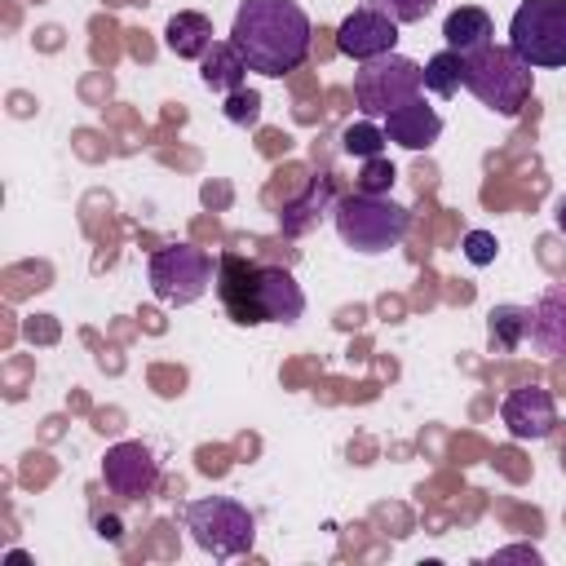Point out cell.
<instances>
[{"instance_id":"1","label":"cell","mask_w":566,"mask_h":566,"mask_svg":"<svg viewBox=\"0 0 566 566\" xmlns=\"http://www.w3.org/2000/svg\"><path fill=\"white\" fill-rule=\"evenodd\" d=\"M310 18L296 0H243L234 9L230 40L256 75H287L310 57Z\"/></svg>"},{"instance_id":"2","label":"cell","mask_w":566,"mask_h":566,"mask_svg":"<svg viewBox=\"0 0 566 566\" xmlns=\"http://www.w3.org/2000/svg\"><path fill=\"white\" fill-rule=\"evenodd\" d=\"M464 88L495 115L517 119L535 88V66H526L509 44H482L464 53Z\"/></svg>"},{"instance_id":"3","label":"cell","mask_w":566,"mask_h":566,"mask_svg":"<svg viewBox=\"0 0 566 566\" xmlns=\"http://www.w3.org/2000/svg\"><path fill=\"white\" fill-rule=\"evenodd\" d=\"M332 221H336V234L345 248L363 252V256H376V252H389L407 239V226H411V212L402 203H394L389 195H345L336 199L332 208Z\"/></svg>"},{"instance_id":"4","label":"cell","mask_w":566,"mask_h":566,"mask_svg":"<svg viewBox=\"0 0 566 566\" xmlns=\"http://www.w3.org/2000/svg\"><path fill=\"white\" fill-rule=\"evenodd\" d=\"M190 539L212 557H243L256 544V517L230 495H203L186 504Z\"/></svg>"},{"instance_id":"5","label":"cell","mask_w":566,"mask_h":566,"mask_svg":"<svg viewBox=\"0 0 566 566\" xmlns=\"http://www.w3.org/2000/svg\"><path fill=\"white\" fill-rule=\"evenodd\" d=\"M420 93H424V66H416L411 57L385 53L354 71V106L367 119H385L389 111L407 106Z\"/></svg>"},{"instance_id":"6","label":"cell","mask_w":566,"mask_h":566,"mask_svg":"<svg viewBox=\"0 0 566 566\" xmlns=\"http://www.w3.org/2000/svg\"><path fill=\"white\" fill-rule=\"evenodd\" d=\"M146 279H150L155 301H164V305H195L217 283V265L195 243H164V248L150 252Z\"/></svg>"},{"instance_id":"7","label":"cell","mask_w":566,"mask_h":566,"mask_svg":"<svg viewBox=\"0 0 566 566\" xmlns=\"http://www.w3.org/2000/svg\"><path fill=\"white\" fill-rule=\"evenodd\" d=\"M509 49L526 66H566V0H522L509 22Z\"/></svg>"},{"instance_id":"8","label":"cell","mask_w":566,"mask_h":566,"mask_svg":"<svg viewBox=\"0 0 566 566\" xmlns=\"http://www.w3.org/2000/svg\"><path fill=\"white\" fill-rule=\"evenodd\" d=\"M102 482L119 500H146L159 486V460L146 442H115L102 455Z\"/></svg>"},{"instance_id":"9","label":"cell","mask_w":566,"mask_h":566,"mask_svg":"<svg viewBox=\"0 0 566 566\" xmlns=\"http://www.w3.org/2000/svg\"><path fill=\"white\" fill-rule=\"evenodd\" d=\"M256 283H261V265L256 261H248L239 252L217 256V296H221L230 323H239V327L265 323L261 318V301H256Z\"/></svg>"},{"instance_id":"10","label":"cell","mask_w":566,"mask_h":566,"mask_svg":"<svg viewBox=\"0 0 566 566\" xmlns=\"http://www.w3.org/2000/svg\"><path fill=\"white\" fill-rule=\"evenodd\" d=\"M394 44H398V22H394L385 9H376V4L354 9V13L336 27V49H340L345 57H354V62L385 57V53H394Z\"/></svg>"},{"instance_id":"11","label":"cell","mask_w":566,"mask_h":566,"mask_svg":"<svg viewBox=\"0 0 566 566\" xmlns=\"http://www.w3.org/2000/svg\"><path fill=\"white\" fill-rule=\"evenodd\" d=\"M500 420H504V429H509L517 442H539V438H548L553 424H557V402H553V394H548L544 385H517V389L504 394Z\"/></svg>"},{"instance_id":"12","label":"cell","mask_w":566,"mask_h":566,"mask_svg":"<svg viewBox=\"0 0 566 566\" xmlns=\"http://www.w3.org/2000/svg\"><path fill=\"white\" fill-rule=\"evenodd\" d=\"M385 137L398 142L402 150H429L442 137V115L424 97H411L407 106L385 115Z\"/></svg>"},{"instance_id":"13","label":"cell","mask_w":566,"mask_h":566,"mask_svg":"<svg viewBox=\"0 0 566 566\" xmlns=\"http://www.w3.org/2000/svg\"><path fill=\"white\" fill-rule=\"evenodd\" d=\"M256 301H261V318L265 323H296L305 314V292L292 279V270H283V265H261Z\"/></svg>"},{"instance_id":"14","label":"cell","mask_w":566,"mask_h":566,"mask_svg":"<svg viewBox=\"0 0 566 566\" xmlns=\"http://www.w3.org/2000/svg\"><path fill=\"white\" fill-rule=\"evenodd\" d=\"M336 208V195H332V177H314L296 199H287L283 208H279V230L283 234H310L327 212Z\"/></svg>"},{"instance_id":"15","label":"cell","mask_w":566,"mask_h":566,"mask_svg":"<svg viewBox=\"0 0 566 566\" xmlns=\"http://www.w3.org/2000/svg\"><path fill=\"white\" fill-rule=\"evenodd\" d=\"M531 345L548 358H566V287H548L531 305Z\"/></svg>"},{"instance_id":"16","label":"cell","mask_w":566,"mask_h":566,"mask_svg":"<svg viewBox=\"0 0 566 566\" xmlns=\"http://www.w3.org/2000/svg\"><path fill=\"white\" fill-rule=\"evenodd\" d=\"M217 40H212V18L208 13H195V9H181V13H172L168 18V27H164V49L168 53H177V57H203L208 49H212Z\"/></svg>"},{"instance_id":"17","label":"cell","mask_w":566,"mask_h":566,"mask_svg":"<svg viewBox=\"0 0 566 566\" xmlns=\"http://www.w3.org/2000/svg\"><path fill=\"white\" fill-rule=\"evenodd\" d=\"M491 35H495L491 13L478 9V4H460V9H451L447 22H442V40H447V49H455L460 57L473 53V49H482V44H491Z\"/></svg>"},{"instance_id":"18","label":"cell","mask_w":566,"mask_h":566,"mask_svg":"<svg viewBox=\"0 0 566 566\" xmlns=\"http://www.w3.org/2000/svg\"><path fill=\"white\" fill-rule=\"evenodd\" d=\"M199 80H203L212 93H234V88H243L248 62H243V53L234 49V40H217V44L199 57Z\"/></svg>"},{"instance_id":"19","label":"cell","mask_w":566,"mask_h":566,"mask_svg":"<svg viewBox=\"0 0 566 566\" xmlns=\"http://www.w3.org/2000/svg\"><path fill=\"white\" fill-rule=\"evenodd\" d=\"M531 336V310L526 305H495L486 314V340L495 354H513Z\"/></svg>"},{"instance_id":"20","label":"cell","mask_w":566,"mask_h":566,"mask_svg":"<svg viewBox=\"0 0 566 566\" xmlns=\"http://www.w3.org/2000/svg\"><path fill=\"white\" fill-rule=\"evenodd\" d=\"M464 88V57L455 49H442L424 62V93L433 97H455Z\"/></svg>"},{"instance_id":"21","label":"cell","mask_w":566,"mask_h":566,"mask_svg":"<svg viewBox=\"0 0 566 566\" xmlns=\"http://www.w3.org/2000/svg\"><path fill=\"white\" fill-rule=\"evenodd\" d=\"M385 124H376V119H358V124H349L345 133H340V150L345 155H354V159H376V155H385Z\"/></svg>"},{"instance_id":"22","label":"cell","mask_w":566,"mask_h":566,"mask_svg":"<svg viewBox=\"0 0 566 566\" xmlns=\"http://www.w3.org/2000/svg\"><path fill=\"white\" fill-rule=\"evenodd\" d=\"M226 119L234 124V128H256L261 124V93H252V88H234V93H226Z\"/></svg>"},{"instance_id":"23","label":"cell","mask_w":566,"mask_h":566,"mask_svg":"<svg viewBox=\"0 0 566 566\" xmlns=\"http://www.w3.org/2000/svg\"><path fill=\"white\" fill-rule=\"evenodd\" d=\"M394 164L385 159V155H376V159H363V172H358V190H367V195H385L389 186H394Z\"/></svg>"},{"instance_id":"24","label":"cell","mask_w":566,"mask_h":566,"mask_svg":"<svg viewBox=\"0 0 566 566\" xmlns=\"http://www.w3.org/2000/svg\"><path fill=\"white\" fill-rule=\"evenodd\" d=\"M460 248H464V261H469V265H491L500 243H495V234H491V230H469Z\"/></svg>"},{"instance_id":"25","label":"cell","mask_w":566,"mask_h":566,"mask_svg":"<svg viewBox=\"0 0 566 566\" xmlns=\"http://www.w3.org/2000/svg\"><path fill=\"white\" fill-rule=\"evenodd\" d=\"M433 4H438V0H376V9H385L398 27H402V22H420V18H429Z\"/></svg>"},{"instance_id":"26","label":"cell","mask_w":566,"mask_h":566,"mask_svg":"<svg viewBox=\"0 0 566 566\" xmlns=\"http://www.w3.org/2000/svg\"><path fill=\"white\" fill-rule=\"evenodd\" d=\"M97 535H106V539H119V522H115V517H97Z\"/></svg>"},{"instance_id":"27","label":"cell","mask_w":566,"mask_h":566,"mask_svg":"<svg viewBox=\"0 0 566 566\" xmlns=\"http://www.w3.org/2000/svg\"><path fill=\"white\" fill-rule=\"evenodd\" d=\"M553 226H557V230L566 234V195H562V199L553 203Z\"/></svg>"},{"instance_id":"28","label":"cell","mask_w":566,"mask_h":566,"mask_svg":"<svg viewBox=\"0 0 566 566\" xmlns=\"http://www.w3.org/2000/svg\"><path fill=\"white\" fill-rule=\"evenodd\" d=\"M500 557H531V562H539L535 548H500Z\"/></svg>"}]
</instances>
